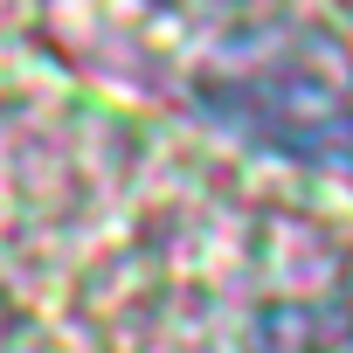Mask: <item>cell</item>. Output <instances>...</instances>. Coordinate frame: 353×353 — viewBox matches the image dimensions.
Returning <instances> with one entry per match:
<instances>
[{
	"label": "cell",
	"mask_w": 353,
	"mask_h": 353,
	"mask_svg": "<svg viewBox=\"0 0 353 353\" xmlns=\"http://www.w3.org/2000/svg\"><path fill=\"white\" fill-rule=\"evenodd\" d=\"M208 104L229 125H243L250 139H263V145H277L291 159H319V166H346L353 173V104L332 97L325 83L298 77V70L208 83Z\"/></svg>",
	"instance_id": "6da1fadb"
}]
</instances>
